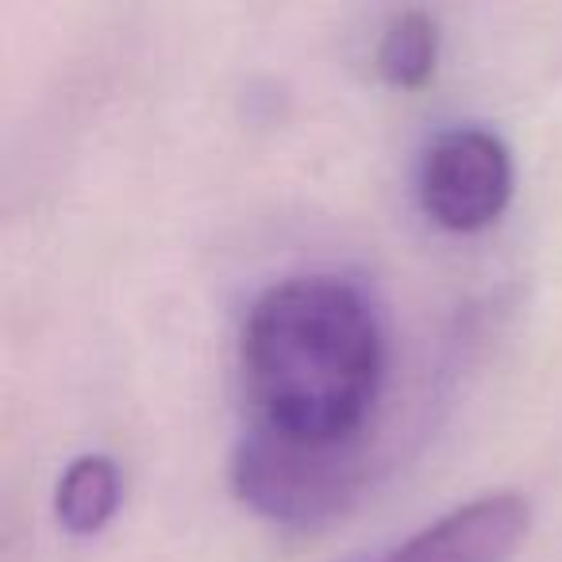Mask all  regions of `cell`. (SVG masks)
I'll use <instances>...</instances> for the list:
<instances>
[{"mask_svg": "<svg viewBox=\"0 0 562 562\" xmlns=\"http://www.w3.org/2000/svg\"><path fill=\"white\" fill-rule=\"evenodd\" d=\"M370 477V451H293L243 431L232 454V485L239 501L262 520L313 528L344 516L362 497Z\"/></svg>", "mask_w": 562, "mask_h": 562, "instance_id": "cell-2", "label": "cell"}, {"mask_svg": "<svg viewBox=\"0 0 562 562\" xmlns=\"http://www.w3.org/2000/svg\"><path fill=\"white\" fill-rule=\"evenodd\" d=\"M416 193L443 232H485L513 201V155L485 127H447L424 150Z\"/></svg>", "mask_w": 562, "mask_h": 562, "instance_id": "cell-3", "label": "cell"}, {"mask_svg": "<svg viewBox=\"0 0 562 562\" xmlns=\"http://www.w3.org/2000/svg\"><path fill=\"white\" fill-rule=\"evenodd\" d=\"M247 436L293 451H370L385 382V331L359 281L285 278L250 305L239 331Z\"/></svg>", "mask_w": 562, "mask_h": 562, "instance_id": "cell-1", "label": "cell"}, {"mask_svg": "<svg viewBox=\"0 0 562 562\" xmlns=\"http://www.w3.org/2000/svg\"><path fill=\"white\" fill-rule=\"evenodd\" d=\"M439 66V24L424 9H405L385 24L378 43V74L393 89H424Z\"/></svg>", "mask_w": 562, "mask_h": 562, "instance_id": "cell-6", "label": "cell"}, {"mask_svg": "<svg viewBox=\"0 0 562 562\" xmlns=\"http://www.w3.org/2000/svg\"><path fill=\"white\" fill-rule=\"evenodd\" d=\"M124 482L109 454H81L66 467L55 490V516L70 536H97L116 516Z\"/></svg>", "mask_w": 562, "mask_h": 562, "instance_id": "cell-5", "label": "cell"}, {"mask_svg": "<svg viewBox=\"0 0 562 562\" xmlns=\"http://www.w3.org/2000/svg\"><path fill=\"white\" fill-rule=\"evenodd\" d=\"M531 528L520 493H485L385 551L374 562H508Z\"/></svg>", "mask_w": 562, "mask_h": 562, "instance_id": "cell-4", "label": "cell"}]
</instances>
